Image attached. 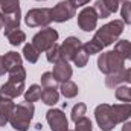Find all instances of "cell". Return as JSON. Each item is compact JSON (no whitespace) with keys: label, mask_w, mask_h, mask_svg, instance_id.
I'll list each match as a JSON object with an SVG mask.
<instances>
[{"label":"cell","mask_w":131,"mask_h":131,"mask_svg":"<svg viewBox=\"0 0 131 131\" xmlns=\"http://www.w3.org/2000/svg\"><path fill=\"white\" fill-rule=\"evenodd\" d=\"M124 28H125V23L122 20H113V21L104 25L102 28H99L96 31L95 37L90 41L82 44L84 50L89 55H95V53L102 52V49H105L107 46L113 44L121 37V34L124 32Z\"/></svg>","instance_id":"cell-1"},{"label":"cell","mask_w":131,"mask_h":131,"mask_svg":"<svg viewBox=\"0 0 131 131\" xmlns=\"http://www.w3.org/2000/svg\"><path fill=\"white\" fill-rule=\"evenodd\" d=\"M21 21L20 0H0V28L5 32L18 29Z\"/></svg>","instance_id":"cell-2"},{"label":"cell","mask_w":131,"mask_h":131,"mask_svg":"<svg viewBox=\"0 0 131 131\" xmlns=\"http://www.w3.org/2000/svg\"><path fill=\"white\" fill-rule=\"evenodd\" d=\"M34 113H35V107L32 102H21L15 105L12 116L9 119L11 127L17 131H28L34 117Z\"/></svg>","instance_id":"cell-3"},{"label":"cell","mask_w":131,"mask_h":131,"mask_svg":"<svg viewBox=\"0 0 131 131\" xmlns=\"http://www.w3.org/2000/svg\"><path fill=\"white\" fill-rule=\"evenodd\" d=\"M125 60L116 52V50H110V52H102L98 58V69L105 73V75H110V73H114V72H121V70H125Z\"/></svg>","instance_id":"cell-4"},{"label":"cell","mask_w":131,"mask_h":131,"mask_svg":"<svg viewBox=\"0 0 131 131\" xmlns=\"http://www.w3.org/2000/svg\"><path fill=\"white\" fill-rule=\"evenodd\" d=\"M52 21V12L49 8H35L28 11L25 23L29 28H49Z\"/></svg>","instance_id":"cell-5"},{"label":"cell","mask_w":131,"mask_h":131,"mask_svg":"<svg viewBox=\"0 0 131 131\" xmlns=\"http://www.w3.org/2000/svg\"><path fill=\"white\" fill-rule=\"evenodd\" d=\"M58 40V32L52 28H44L40 32H37L32 38V44L38 49V52H47L52 46L57 44Z\"/></svg>","instance_id":"cell-6"},{"label":"cell","mask_w":131,"mask_h":131,"mask_svg":"<svg viewBox=\"0 0 131 131\" xmlns=\"http://www.w3.org/2000/svg\"><path fill=\"white\" fill-rule=\"evenodd\" d=\"M95 117H96L98 127L102 131H111L117 125L114 113L111 110V105H108V104H101L95 108Z\"/></svg>","instance_id":"cell-7"},{"label":"cell","mask_w":131,"mask_h":131,"mask_svg":"<svg viewBox=\"0 0 131 131\" xmlns=\"http://www.w3.org/2000/svg\"><path fill=\"white\" fill-rule=\"evenodd\" d=\"M98 14L93 6H85L79 14H78V26L84 32H92L96 29L98 25Z\"/></svg>","instance_id":"cell-8"},{"label":"cell","mask_w":131,"mask_h":131,"mask_svg":"<svg viewBox=\"0 0 131 131\" xmlns=\"http://www.w3.org/2000/svg\"><path fill=\"white\" fill-rule=\"evenodd\" d=\"M50 12H52V21L64 23V21H69L72 17H75L76 9L70 5L69 0H63V2H58L50 9Z\"/></svg>","instance_id":"cell-9"},{"label":"cell","mask_w":131,"mask_h":131,"mask_svg":"<svg viewBox=\"0 0 131 131\" xmlns=\"http://www.w3.org/2000/svg\"><path fill=\"white\" fill-rule=\"evenodd\" d=\"M47 124L52 131H67L69 130V121L66 117L64 111L60 108H50L46 113Z\"/></svg>","instance_id":"cell-10"},{"label":"cell","mask_w":131,"mask_h":131,"mask_svg":"<svg viewBox=\"0 0 131 131\" xmlns=\"http://www.w3.org/2000/svg\"><path fill=\"white\" fill-rule=\"evenodd\" d=\"M23 90H25V81L8 79V82L0 87V98H5V99L18 98L23 93Z\"/></svg>","instance_id":"cell-11"},{"label":"cell","mask_w":131,"mask_h":131,"mask_svg":"<svg viewBox=\"0 0 131 131\" xmlns=\"http://www.w3.org/2000/svg\"><path fill=\"white\" fill-rule=\"evenodd\" d=\"M81 46H82V43H81L79 38H76V37L66 38L64 41H63V44L60 46V49H61V58L66 60V61H72L73 57H75V53L78 52V49Z\"/></svg>","instance_id":"cell-12"},{"label":"cell","mask_w":131,"mask_h":131,"mask_svg":"<svg viewBox=\"0 0 131 131\" xmlns=\"http://www.w3.org/2000/svg\"><path fill=\"white\" fill-rule=\"evenodd\" d=\"M72 73H73L72 66L69 64V61H66V60H60L58 63L53 64L52 75H53L55 81L60 82V84H63V82H66V81H69V79L72 78Z\"/></svg>","instance_id":"cell-13"},{"label":"cell","mask_w":131,"mask_h":131,"mask_svg":"<svg viewBox=\"0 0 131 131\" xmlns=\"http://www.w3.org/2000/svg\"><path fill=\"white\" fill-rule=\"evenodd\" d=\"M14 108H15V104L12 102V99L0 98V127H5L9 122Z\"/></svg>","instance_id":"cell-14"},{"label":"cell","mask_w":131,"mask_h":131,"mask_svg":"<svg viewBox=\"0 0 131 131\" xmlns=\"http://www.w3.org/2000/svg\"><path fill=\"white\" fill-rule=\"evenodd\" d=\"M111 110L114 113V117H116V122L117 124H124L130 119L131 116V104H116V105H111Z\"/></svg>","instance_id":"cell-15"},{"label":"cell","mask_w":131,"mask_h":131,"mask_svg":"<svg viewBox=\"0 0 131 131\" xmlns=\"http://www.w3.org/2000/svg\"><path fill=\"white\" fill-rule=\"evenodd\" d=\"M3 63H5V67H6V72H12L15 70L17 67H20L23 60H21V55L17 53V52H8L3 55Z\"/></svg>","instance_id":"cell-16"},{"label":"cell","mask_w":131,"mask_h":131,"mask_svg":"<svg viewBox=\"0 0 131 131\" xmlns=\"http://www.w3.org/2000/svg\"><path fill=\"white\" fill-rule=\"evenodd\" d=\"M5 37L9 41V44H12V46H20V44H23V41H26V34L23 32L20 28L5 32Z\"/></svg>","instance_id":"cell-17"},{"label":"cell","mask_w":131,"mask_h":131,"mask_svg":"<svg viewBox=\"0 0 131 131\" xmlns=\"http://www.w3.org/2000/svg\"><path fill=\"white\" fill-rule=\"evenodd\" d=\"M122 82H125V70L110 73V75H107V78H105V85H107L108 89L119 87Z\"/></svg>","instance_id":"cell-18"},{"label":"cell","mask_w":131,"mask_h":131,"mask_svg":"<svg viewBox=\"0 0 131 131\" xmlns=\"http://www.w3.org/2000/svg\"><path fill=\"white\" fill-rule=\"evenodd\" d=\"M114 50L124 58V60H130L131 61V41L128 40H121L114 44Z\"/></svg>","instance_id":"cell-19"},{"label":"cell","mask_w":131,"mask_h":131,"mask_svg":"<svg viewBox=\"0 0 131 131\" xmlns=\"http://www.w3.org/2000/svg\"><path fill=\"white\" fill-rule=\"evenodd\" d=\"M23 57H25V60L29 61L31 64H35V63L38 61V58H40V52H38V49L34 46L32 43H28V44H25V47H23Z\"/></svg>","instance_id":"cell-20"},{"label":"cell","mask_w":131,"mask_h":131,"mask_svg":"<svg viewBox=\"0 0 131 131\" xmlns=\"http://www.w3.org/2000/svg\"><path fill=\"white\" fill-rule=\"evenodd\" d=\"M60 99V93L57 89H43V93H41V101L46 104V105H55Z\"/></svg>","instance_id":"cell-21"},{"label":"cell","mask_w":131,"mask_h":131,"mask_svg":"<svg viewBox=\"0 0 131 131\" xmlns=\"http://www.w3.org/2000/svg\"><path fill=\"white\" fill-rule=\"evenodd\" d=\"M60 90H61V95H63L66 99L75 98V96L78 95V92H79V90H78V85H76L73 81H70V79L61 84V89H60Z\"/></svg>","instance_id":"cell-22"},{"label":"cell","mask_w":131,"mask_h":131,"mask_svg":"<svg viewBox=\"0 0 131 131\" xmlns=\"http://www.w3.org/2000/svg\"><path fill=\"white\" fill-rule=\"evenodd\" d=\"M41 93H43L41 85L32 84V85L25 92V99H26V102H37L38 99H41Z\"/></svg>","instance_id":"cell-23"},{"label":"cell","mask_w":131,"mask_h":131,"mask_svg":"<svg viewBox=\"0 0 131 131\" xmlns=\"http://www.w3.org/2000/svg\"><path fill=\"white\" fill-rule=\"evenodd\" d=\"M89 57H90V55H89V53L84 50V47L81 46V47L78 49V52L75 53V57H73V60H72V61L75 63V66H76V67L82 69V67H85V66H87V63H89Z\"/></svg>","instance_id":"cell-24"},{"label":"cell","mask_w":131,"mask_h":131,"mask_svg":"<svg viewBox=\"0 0 131 131\" xmlns=\"http://www.w3.org/2000/svg\"><path fill=\"white\" fill-rule=\"evenodd\" d=\"M85 111H87V105H85V104H82V102H78V104L72 108V114H70L72 121L76 124L78 121H81L82 117H85V116H84V114H85Z\"/></svg>","instance_id":"cell-25"},{"label":"cell","mask_w":131,"mask_h":131,"mask_svg":"<svg viewBox=\"0 0 131 131\" xmlns=\"http://www.w3.org/2000/svg\"><path fill=\"white\" fill-rule=\"evenodd\" d=\"M46 58H47V61L52 63V64H55V63H58L60 60H63V58H61V49H60V46H58V44L52 46V47L46 52Z\"/></svg>","instance_id":"cell-26"},{"label":"cell","mask_w":131,"mask_h":131,"mask_svg":"<svg viewBox=\"0 0 131 131\" xmlns=\"http://www.w3.org/2000/svg\"><path fill=\"white\" fill-rule=\"evenodd\" d=\"M116 99L122 102H131V87L119 85L116 89Z\"/></svg>","instance_id":"cell-27"},{"label":"cell","mask_w":131,"mask_h":131,"mask_svg":"<svg viewBox=\"0 0 131 131\" xmlns=\"http://www.w3.org/2000/svg\"><path fill=\"white\" fill-rule=\"evenodd\" d=\"M41 85H43V89H55L57 87V81H55L52 72H46L41 75Z\"/></svg>","instance_id":"cell-28"},{"label":"cell","mask_w":131,"mask_h":131,"mask_svg":"<svg viewBox=\"0 0 131 131\" xmlns=\"http://www.w3.org/2000/svg\"><path fill=\"white\" fill-rule=\"evenodd\" d=\"M93 8H95V11H96V14H98L99 18H107V17L111 15V12L108 11V8L105 6V3H104L102 0H96Z\"/></svg>","instance_id":"cell-29"},{"label":"cell","mask_w":131,"mask_h":131,"mask_svg":"<svg viewBox=\"0 0 131 131\" xmlns=\"http://www.w3.org/2000/svg\"><path fill=\"white\" fill-rule=\"evenodd\" d=\"M121 17H122V21L131 25V3H122V8H121Z\"/></svg>","instance_id":"cell-30"},{"label":"cell","mask_w":131,"mask_h":131,"mask_svg":"<svg viewBox=\"0 0 131 131\" xmlns=\"http://www.w3.org/2000/svg\"><path fill=\"white\" fill-rule=\"evenodd\" d=\"M75 131H93L92 121L87 119V117H82L81 121H78L75 124Z\"/></svg>","instance_id":"cell-31"},{"label":"cell","mask_w":131,"mask_h":131,"mask_svg":"<svg viewBox=\"0 0 131 131\" xmlns=\"http://www.w3.org/2000/svg\"><path fill=\"white\" fill-rule=\"evenodd\" d=\"M9 79H15V81H25L26 79V70L23 66L17 67L15 70L9 72Z\"/></svg>","instance_id":"cell-32"},{"label":"cell","mask_w":131,"mask_h":131,"mask_svg":"<svg viewBox=\"0 0 131 131\" xmlns=\"http://www.w3.org/2000/svg\"><path fill=\"white\" fill-rule=\"evenodd\" d=\"M102 2L105 3V6L108 8V11H110L111 14L119 9V0H102Z\"/></svg>","instance_id":"cell-33"},{"label":"cell","mask_w":131,"mask_h":131,"mask_svg":"<svg viewBox=\"0 0 131 131\" xmlns=\"http://www.w3.org/2000/svg\"><path fill=\"white\" fill-rule=\"evenodd\" d=\"M70 2V5L76 9V8H81V6H85L90 0H69Z\"/></svg>","instance_id":"cell-34"},{"label":"cell","mask_w":131,"mask_h":131,"mask_svg":"<svg viewBox=\"0 0 131 131\" xmlns=\"http://www.w3.org/2000/svg\"><path fill=\"white\" fill-rule=\"evenodd\" d=\"M6 73V67H5V63H3V57H0V76Z\"/></svg>","instance_id":"cell-35"},{"label":"cell","mask_w":131,"mask_h":131,"mask_svg":"<svg viewBox=\"0 0 131 131\" xmlns=\"http://www.w3.org/2000/svg\"><path fill=\"white\" fill-rule=\"evenodd\" d=\"M125 81H127V82H130V84H131V67H130V69H127V70H125Z\"/></svg>","instance_id":"cell-36"},{"label":"cell","mask_w":131,"mask_h":131,"mask_svg":"<svg viewBox=\"0 0 131 131\" xmlns=\"http://www.w3.org/2000/svg\"><path fill=\"white\" fill-rule=\"evenodd\" d=\"M122 131H131V122H124Z\"/></svg>","instance_id":"cell-37"},{"label":"cell","mask_w":131,"mask_h":131,"mask_svg":"<svg viewBox=\"0 0 131 131\" xmlns=\"http://www.w3.org/2000/svg\"><path fill=\"white\" fill-rule=\"evenodd\" d=\"M41 127H43L41 124H37V125H35V128H37V130H41Z\"/></svg>","instance_id":"cell-38"},{"label":"cell","mask_w":131,"mask_h":131,"mask_svg":"<svg viewBox=\"0 0 131 131\" xmlns=\"http://www.w3.org/2000/svg\"><path fill=\"white\" fill-rule=\"evenodd\" d=\"M127 2H130V0H119V3H127Z\"/></svg>","instance_id":"cell-39"},{"label":"cell","mask_w":131,"mask_h":131,"mask_svg":"<svg viewBox=\"0 0 131 131\" xmlns=\"http://www.w3.org/2000/svg\"><path fill=\"white\" fill-rule=\"evenodd\" d=\"M40 2H43V0H40Z\"/></svg>","instance_id":"cell-40"},{"label":"cell","mask_w":131,"mask_h":131,"mask_svg":"<svg viewBox=\"0 0 131 131\" xmlns=\"http://www.w3.org/2000/svg\"><path fill=\"white\" fill-rule=\"evenodd\" d=\"M130 3H131V0H130Z\"/></svg>","instance_id":"cell-41"},{"label":"cell","mask_w":131,"mask_h":131,"mask_svg":"<svg viewBox=\"0 0 131 131\" xmlns=\"http://www.w3.org/2000/svg\"><path fill=\"white\" fill-rule=\"evenodd\" d=\"M67 131H70V130H67Z\"/></svg>","instance_id":"cell-42"},{"label":"cell","mask_w":131,"mask_h":131,"mask_svg":"<svg viewBox=\"0 0 131 131\" xmlns=\"http://www.w3.org/2000/svg\"><path fill=\"white\" fill-rule=\"evenodd\" d=\"M0 29H2V28H0Z\"/></svg>","instance_id":"cell-43"}]
</instances>
